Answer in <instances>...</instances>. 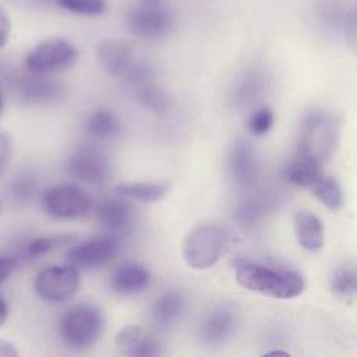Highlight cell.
Instances as JSON below:
<instances>
[{"label": "cell", "instance_id": "6da1fadb", "mask_svg": "<svg viewBox=\"0 0 357 357\" xmlns=\"http://www.w3.org/2000/svg\"><path fill=\"white\" fill-rule=\"evenodd\" d=\"M237 283L254 293L289 300L304 291L303 276L290 268L259 262H241L236 271Z\"/></svg>", "mask_w": 357, "mask_h": 357}, {"label": "cell", "instance_id": "7a4b0ae2", "mask_svg": "<svg viewBox=\"0 0 357 357\" xmlns=\"http://www.w3.org/2000/svg\"><path fill=\"white\" fill-rule=\"evenodd\" d=\"M103 331L105 315L99 307L89 303L71 305L59 322L61 342L75 351L91 349L98 343Z\"/></svg>", "mask_w": 357, "mask_h": 357}, {"label": "cell", "instance_id": "3957f363", "mask_svg": "<svg viewBox=\"0 0 357 357\" xmlns=\"http://www.w3.org/2000/svg\"><path fill=\"white\" fill-rule=\"evenodd\" d=\"M227 237L226 229L220 225H198L191 229L183 240V259L192 269H209L222 257L227 244Z\"/></svg>", "mask_w": 357, "mask_h": 357}, {"label": "cell", "instance_id": "277c9868", "mask_svg": "<svg viewBox=\"0 0 357 357\" xmlns=\"http://www.w3.org/2000/svg\"><path fill=\"white\" fill-rule=\"evenodd\" d=\"M336 139L335 117L324 110H311L301 121L296 152L311 156L324 165L332 156Z\"/></svg>", "mask_w": 357, "mask_h": 357}, {"label": "cell", "instance_id": "5b68a950", "mask_svg": "<svg viewBox=\"0 0 357 357\" xmlns=\"http://www.w3.org/2000/svg\"><path fill=\"white\" fill-rule=\"evenodd\" d=\"M42 206L54 219H78L93 209V201L81 185L61 183L43 192Z\"/></svg>", "mask_w": 357, "mask_h": 357}, {"label": "cell", "instance_id": "8992f818", "mask_svg": "<svg viewBox=\"0 0 357 357\" xmlns=\"http://www.w3.org/2000/svg\"><path fill=\"white\" fill-rule=\"evenodd\" d=\"M127 25L130 32L144 40H160L170 35L174 28V17L165 4L137 3L128 13Z\"/></svg>", "mask_w": 357, "mask_h": 357}, {"label": "cell", "instance_id": "52a82bcc", "mask_svg": "<svg viewBox=\"0 0 357 357\" xmlns=\"http://www.w3.org/2000/svg\"><path fill=\"white\" fill-rule=\"evenodd\" d=\"M78 49L67 39L53 38L35 46L24 60L29 73L50 74L64 70L75 63Z\"/></svg>", "mask_w": 357, "mask_h": 357}, {"label": "cell", "instance_id": "ba28073f", "mask_svg": "<svg viewBox=\"0 0 357 357\" xmlns=\"http://www.w3.org/2000/svg\"><path fill=\"white\" fill-rule=\"evenodd\" d=\"M79 273L78 269L71 265H52L46 266L33 280L35 293L39 298L47 303H63L70 300L78 290Z\"/></svg>", "mask_w": 357, "mask_h": 357}, {"label": "cell", "instance_id": "9c48e42d", "mask_svg": "<svg viewBox=\"0 0 357 357\" xmlns=\"http://www.w3.org/2000/svg\"><path fill=\"white\" fill-rule=\"evenodd\" d=\"M120 241L121 240L110 234L88 238L70 248L67 252L68 264L74 265L77 269L86 271L103 268L117 255Z\"/></svg>", "mask_w": 357, "mask_h": 357}, {"label": "cell", "instance_id": "30bf717a", "mask_svg": "<svg viewBox=\"0 0 357 357\" xmlns=\"http://www.w3.org/2000/svg\"><path fill=\"white\" fill-rule=\"evenodd\" d=\"M68 173L84 183L102 185L112 173V165L109 158L96 148L84 146L74 151L67 160Z\"/></svg>", "mask_w": 357, "mask_h": 357}, {"label": "cell", "instance_id": "8fae6325", "mask_svg": "<svg viewBox=\"0 0 357 357\" xmlns=\"http://www.w3.org/2000/svg\"><path fill=\"white\" fill-rule=\"evenodd\" d=\"M96 219L105 231L121 240L127 236L134 223V209L124 197L103 198L93 206Z\"/></svg>", "mask_w": 357, "mask_h": 357}, {"label": "cell", "instance_id": "7c38bea8", "mask_svg": "<svg viewBox=\"0 0 357 357\" xmlns=\"http://www.w3.org/2000/svg\"><path fill=\"white\" fill-rule=\"evenodd\" d=\"M237 326L236 312L226 305L209 311L199 324V337L209 346L225 343L231 337Z\"/></svg>", "mask_w": 357, "mask_h": 357}, {"label": "cell", "instance_id": "4fadbf2b", "mask_svg": "<svg viewBox=\"0 0 357 357\" xmlns=\"http://www.w3.org/2000/svg\"><path fill=\"white\" fill-rule=\"evenodd\" d=\"M227 169L231 180L241 187H250L255 184L258 177V159L254 148L244 139H238L233 144L229 158Z\"/></svg>", "mask_w": 357, "mask_h": 357}, {"label": "cell", "instance_id": "5bb4252c", "mask_svg": "<svg viewBox=\"0 0 357 357\" xmlns=\"http://www.w3.org/2000/svg\"><path fill=\"white\" fill-rule=\"evenodd\" d=\"M152 276L149 269L139 262H121L110 275L109 283L113 291L121 296H132L142 293L151 284Z\"/></svg>", "mask_w": 357, "mask_h": 357}, {"label": "cell", "instance_id": "9a60e30c", "mask_svg": "<svg viewBox=\"0 0 357 357\" xmlns=\"http://www.w3.org/2000/svg\"><path fill=\"white\" fill-rule=\"evenodd\" d=\"M114 344L120 353L134 357H149L162 353L160 343L138 325H127L116 333Z\"/></svg>", "mask_w": 357, "mask_h": 357}, {"label": "cell", "instance_id": "2e32d148", "mask_svg": "<svg viewBox=\"0 0 357 357\" xmlns=\"http://www.w3.org/2000/svg\"><path fill=\"white\" fill-rule=\"evenodd\" d=\"M268 88V75L261 67H248L236 79L231 100L236 107H248L262 98Z\"/></svg>", "mask_w": 357, "mask_h": 357}, {"label": "cell", "instance_id": "e0dca14e", "mask_svg": "<svg viewBox=\"0 0 357 357\" xmlns=\"http://www.w3.org/2000/svg\"><path fill=\"white\" fill-rule=\"evenodd\" d=\"M96 57L102 68L114 77H123L134 61L132 49L120 39H105L99 42Z\"/></svg>", "mask_w": 357, "mask_h": 357}, {"label": "cell", "instance_id": "ac0fdd59", "mask_svg": "<svg viewBox=\"0 0 357 357\" xmlns=\"http://www.w3.org/2000/svg\"><path fill=\"white\" fill-rule=\"evenodd\" d=\"M17 92L22 100L31 105H45L61 98L63 88L45 74H33L22 77L17 82Z\"/></svg>", "mask_w": 357, "mask_h": 357}, {"label": "cell", "instance_id": "d6986e66", "mask_svg": "<svg viewBox=\"0 0 357 357\" xmlns=\"http://www.w3.org/2000/svg\"><path fill=\"white\" fill-rule=\"evenodd\" d=\"M294 233L298 244L310 251L317 252L324 247L325 230L321 219L311 211H297L293 216Z\"/></svg>", "mask_w": 357, "mask_h": 357}, {"label": "cell", "instance_id": "ffe728a7", "mask_svg": "<svg viewBox=\"0 0 357 357\" xmlns=\"http://www.w3.org/2000/svg\"><path fill=\"white\" fill-rule=\"evenodd\" d=\"M185 308V298L180 291H165L152 304L151 317L156 326L167 328L176 324Z\"/></svg>", "mask_w": 357, "mask_h": 357}, {"label": "cell", "instance_id": "44dd1931", "mask_svg": "<svg viewBox=\"0 0 357 357\" xmlns=\"http://www.w3.org/2000/svg\"><path fill=\"white\" fill-rule=\"evenodd\" d=\"M284 176L287 181L294 185L311 187L324 176L322 163L311 156L296 152L290 163L286 166Z\"/></svg>", "mask_w": 357, "mask_h": 357}, {"label": "cell", "instance_id": "7402d4cb", "mask_svg": "<svg viewBox=\"0 0 357 357\" xmlns=\"http://www.w3.org/2000/svg\"><path fill=\"white\" fill-rule=\"evenodd\" d=\"M273 199L265 194H250L241 198L234 209L233 218L241 226H252L266 216L273 206Z\"/></svg>", "mask_w": 357, "mask_h": 357}, {"label": "cell", "instance_id": "603a6c76", "mask_svg": "<svg viewBox=\"0 0 357 357\" xmlns=\"http://www.w3.org/2000/svg\"><path fill=\"white\" fill-rule=\"evenodd\" d=\"M170 184L166 180L159 181H135V183H121L116 185V192L127 199L141 201V202H156L162 199L169 192Z\"/></svg>", "mask_w": 357, "mask_h": 357}, {"label": "cell", "instance_id": "cb8c5ba5", "mask_svg": "<svg viewBox=\"0 0 357 357\" xmlns=\"http://www.w3.org/2000/svg\"><path fill=\"white\" fill-rule=\"evenodd\" d=\"M329 286L336 297L353 303L357 294V271L354 262L346 261L339 264L331 275Z\"/></svg>", "mask_w": 357, "mask_h": 357}, {"label": "cell", "instance_id": "d4e9b609", "mask_svg": "<svg viewBox=\"0 0 357 357\" xmlns=\"http://www.w3.org/2000/svg\"><path fill=\"white\" fill-rule=\"evenodd\" d=\"M86 132L96 139H110L120 132V121L109 109L93 110L85 123Z\"/></svg>", "mask_w": 357, "mask_h": 357}, {"label": "cell", "instance_id": "484cf974", "mask_svg": "<svg viewBox=\"0 0 357 357\" xmlns=\"http://www.w3.org/2000/svg\"><path fill=\"white\" fill-rule=\"evenodd\" d=\"M311 188L318 201L328 209L335 212L342 208L344 202L343 191L340 184L333 177H328L324 174L314 185H311Z\"/></svg>", "mask_w": 357, "mask_h": 357}, {"label": "cell", "instance_id": "4316f807", "mask_svg": "<svg viewBox=\"0 0 357 357\" xmlns=\"http://www.w3.org/2000/svg\"><path fill=\"white\" fill-rule=\"evenodd\" d=\"M137 99L144 107L155 113H165L172 106L170 96L152 81L137 88Z\"/></svg>", "mask_w": 357, "mask_h": 357}, {"label": "cell", "instance_id": "83f0119b", "mask_svg": "<svg viewBox=\"0 0 357 357\" xmlns=\"http://www.w3.org/2000/svg\"><path fill=\"white\" fill-rule=\"evenodd\" d=\"M74 238L71 236H66V234H59V236H38L31 238L29 241L25 243L24 250H22V255L25 258H39L42 255H46L49 252H52L53 250L59 248L60 245L68 244L70 241H73Z\"/></svg>", "mask_w": 357, "mask_h": 357}, {"label": "cell", "instance_id": "f1b7e54d", "mask_svg": "<svg viewBox=\"0 0 357 357\" xmlns=\"http://www.w3.org/2000/svg\"><path fill=\"white\" fill-rule=\"evenodd\" d=\"M39 183L31 173H21L10 184L11 198L20 204L29 202L38 192Z\"/></svg>", "mask_w": 357, "mask_h": 357}, {"label": "cell", "instance_id": "f546056e", "mask_svg": "<svg viewBox=\"0 0 357 357\" xmlns=\"http://www.w3.org/2000/svg\"><path fill=\"white\" fill-rule=\"evenodd\" d=\"M63 10L85 17L102 15L107 8L106 0H56Z\"/></svg>", "mask_w": 357, "mask_h": 357}, {"label": "cell", "instance_id": "4dcf8cb0", "mask_svg": "<svg viewBox=\"0 0 357 357\" xmlns=\"http://www.w3.org/2000/svg\"><path fill=\"white\" fill-rule=\"evenodd\" d=\"M273 123H275L273 110L269 106L262 105L255 107L252 113L248 116L247 128L252 135L264 137L272 130Z\"/></svg>", "mask_w": 357, "mask_h": 357}, {"label": "cell", "instance_id": "1f68e13d", "mask_svg": "<svg viewBox=\"0 0 357 357\" xmlns=\"http://www.w3.org/2000/svg\"><path fill=\"white\" fill-rule=\"evenodd\" d=\"M152 68L149 64L144 63V61H137L134 60L131 63V66L128 67V70L124 73V79L131 85V86H135V88H139L148 82H151L152 79Z\"/></svg>", "mask_w": 357, "mask_h": 357}, {"label": "cell", "instance_id": "d6a6232c", "mask_svg": "<svg viewBox=\"0 0 357 357\" xmlns=\"http://www.w3.org/2000/svg\"><path fill=\"white\" fill-rule=\"evenodd\" d=\"M13 158V141L8 135L0 134V174L7 169Z\"/></svg>", "mask_w": 357, "mask_h": 357}, {"label": "cell", "instance_id": "836d02e7", "mask_svg": "<svg viewBox=\"0 0 357 357\" xmlns=\"http://www.w3.org/2000/svg\"><path fill=\"white\" fill-rule=\"evenodd\" d=\"M17 259L14 257H0V284H3L14 272Z\"/></svg>", "mask_w": 357, "mask_h": 357}, {"label": "cell", "instance_id": "e575fe53", "mask_svg": "<svg viewBox=\"0 0 357 357\" xmlns=\"http://www.w3.org/2000/svg\"><path fill=\"white\" fill-rule=\"evenodd\" d=\"M10 36V20L6 14V11L0 7V49H3Z\"/></svg>", "mask_w": 357, "mask_h": 357}, {"label": "cell", "instance_id": "d590c367", "mask_svg": "<svg viewBox=\"0 0 357 357\" xmlns=\"http://www.w3.org/2000/svg\"><path fill=\"white\" fill-rule=\"evenodd\" d=\"M18 354L13 343L0 339V357H15Z\"/></svg>", "mask_w": 357, "mask_h": 357}, {"label": "cell", "instance_id": "8d00e7d4", "mask_svg": "<svg viewBox=\"0 0 357 357\" xmlns=\"http://www.w3.org/2000/svg\"><path fill=\"white\" fill-rule=\"evenodd\" d=\"M8 317V304L7 301L0 296V326L6 322Z\"/></svg>", "mask_w": 357, "mask_h": 357}, {"label": "cell", "instance_id": "74e56055", "mask_svg": "<svg viewBox=\"0 0 357 357\" xmlns=\"http://www.w3.org/2000/svg\"><path fill=\"white\" fill-rule=\"evenodd\" d=\"M139 4H165L166 0H138Z\"/></svg>", "mask_w": 357, "mask_h": 357}, {"label": "cell", "instance_id": "f35d334b", "mask_svg": "<svg viewBox=\"0 0 357 357\" xmlns=\"http://www.w3.org/2000/svg\"><path fill=\"white\" fill-rule=\"evenodd\" d=\"M3 112V96H1V92H0V114Z\"/></svg>", "mask_w": 357, "mask_h": 357}]
</instances>
